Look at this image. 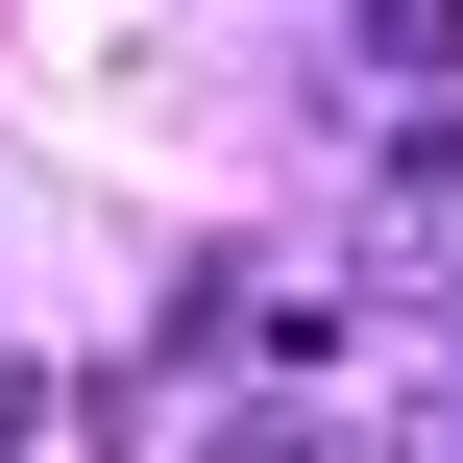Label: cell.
<instances>
[{
    "mask_svg": "<svg viewBox=\"0 0 463 463\" xmlns=\"http://www.w3.org/2000/svg\"><path fill=\"white\" fill-rule=\"evenodd\" d=\"M195 463H366V439H342V415H220Z\"/></svg>",
    "mask_w": 463,
    "mask_h": 463,
    "instance_id": "cell-1",
    "label": "cell"
},
{
    "mask_svg": "<svg viewBox=\"0 0 463 463\" xmlns=\"http://www.w3.org/2000/svg\"><path fill=\"white\" fill-rule=\"evenodd\" d=\"M366 49L391 73H463V0H366Z\"/></svg>",
    "mask_w": 463,
    "mask_h": 463,
    "instance_id": "cell-2",
    "label": "cell"
},
{
    "mask_svg": "<svg viewBox=\"0 0 463 463\" xmlns=\"http://www.w3.org/2000/svg\"><path fill=\"white\" fill-rule=\"evenodd\" d=\"M0 439H49V366H0Z\"/></svg>",
    "mask_w": 463,
    "mask_h": 463,
    "instance_id": "cell-3",
    "label": "cell"
},
{
    "mask_svg": "<svg viewBox=\"0 0 463 463\" xmlns=\"http://www.w3.org/2000/svg\"><path fill=\"white\" fill-rule=\"evenodd\" d=\"M415 463H463V439H415Z\"/></svg>",
    "mask_w": 463,
    "mask_h": 463,
    "instance_id": "cell-4",
    "label": "cell"
}]
</instances>
